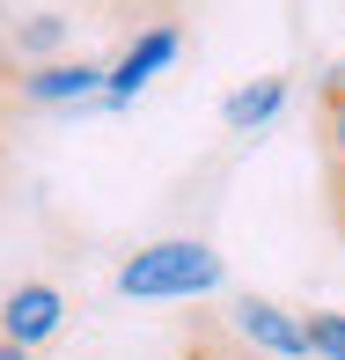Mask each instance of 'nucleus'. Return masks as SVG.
Listing matches in <instances>:
<instances>
[{"mask_svg":"<svg viewBox=\"0 0 345 360\" xmlns=\"http://www.w3.org/2000/svg\"><path fill=\"white\" fill-rule=\"evenodd\" d=\"M206 287H221V257L206 243H147L118 272V294L133 302H169V294H206Z\"/></svg>","mask_w":345,"mask_h":360,"instance_id":"1","label":"nucleus"},{"mask_svg":"<svg viewBox=\"0 0 345 360\" xmlns=\"http://www.w3.org/2000/svg\"><path fill=\"white\" fill-rule=\"evenodd\" d=\"M228 316V331L242 338V346H257L265 360H301V316H287L279 302H265V294H242V302H228L221 309Z\"/></svg>","mask_w":345,"mask_h":360,"instance_id":"2","label":"nucleus"},{"mask_svg":"<svg viewBox=\"0 0 345 360\" xmlns=\"http://www.w3.org/2000/svg\"><path fill=\"white\" fill-rule=\"evenodd\" d=\"M96 81H103V67H89V59H37V67L15 74V96L30 103H67V96H89Z\"/></svg>","mask_w":345,"mask_h":360,"instance_id":"3","label":"nucleus"},{"mask_svg":"<svg viewBox=\"0 0 345 360\" xmlns=\"http://www.w3.org/2000/svg\"><path fill=\"white\" fill-rule=\"evenodd\" d=\"M59 323V294L52 287H15L8 302H0V338H15V346H37V338H52Z\"/></svg>","mask_w":345,"mask_h":360,"instance_id":"4","label":"nucleus"},{"mask_svg":"<svg viewBox=\"0 0 345 360\" xmlns=\"http://www.w3.org/2000/svg\"><path fill=\"white\" fill-rule=\"evenodd\" d=\"M316 162H323V184H345V74L316 89Z\"/></svg>","mask_w":345,"mask_h":360,"instance_id":"5","label":"nucleus"},{"mask_svg":"<svg viewBox=\"0 0 345 360\" xmlns=\"http://www.w3.org/2000/svg\"><path fill=\"white\" fill-rule=\"evenodd\" d=\"M81 8H89L103 30H140L147 37V30H176L191 0H81Z\"/></svg>","mask_w":345,"mask_h":360,"instance_id":"6","label":"nucleus"},{"mask_svg":"<svg viewBox=\"0 0 345 360\" xmlns=\"http://www.w3.org/2000/svg\"><path fill=\"white\" fill-rule=\"evenodd\" d=\"M184 360H265V353L242 346V338L228 331L221 309H191L184 316Z\"/></svg>","mask_w":345,"mask_h":360,"instance_id":"7","label":"nucleus"},{"mask_svg":"<svg viewBox=\"0 0 345 360\" xmlns=\"http://www.w3.org/2000/svg\"><path fill=\"white\" fill-rule=\"evenodd\" d=\"M169 59H176V30H147V37H140V44H133V52H125V59H118V67H110L103 81H110V96L125 103V96H133V89H140V81L155 74V67H169Z\"/></svg>","mask_w":345,"mask_h":360,"instance_id":"8","label":"nucleus"},{"mask_svg":"<svg viewBox=\"0 0 345 360\" xmlns=\"http://www.w3.org/2000/svg\"><path fill=\"white\" fill-rule=\"evenodd\" d=\"M279 103H287V81H279V74H265L257 89H235V96H228V110H221V118L242 133V125H265Z\"/></svg>","mask_w":345,"mask_h":360,"instance_id":"9","label":"nucleus"},{"mask_svg":"<svg viewBox=\"0 0 345 360\" xmlns=\"http://www.w3.org/2000/svg\"><path fill=\"white\" fill-rule=\"evenodd\" d=\"M301 346L323 353V360H345V316L338 309H308L301 316Z\"/></svg>","mask_w":345,"mask_h":360,"instance_id":"10","label":"nucleus"},{"mask_svg":"<svg viewBox=\"0 0 345 360\" xmlns=\"http://www.w3.org/2000/svg\"><path fill=\"white\" fill-rule=\"evenodd\" d=\"M15 59L0 52V176H8V140H15V110H22V96H15Z\"/></svg>","mask_w":345,"mask_h":360,"instance_id":"11","label":"nucleus"},{"mask_svg":"<svg viewBox=\"0 0 345 360\" xmlns=\"http://www.w3.org/2000/svg\"><path fill=\"white\" fill-rule=\"evenodd\" d=\"M323 214H331V228L345 236V184H323Z\"/></svg>","mask_w":345,"mask_h":360,"instance_id":"12","label":"nucleus"},{"mask_svg":"<svg viewBox=\"0 0 345 360\" xmlns=\"http://www.w3.org/2000/svg\"><path fill=\"white\" fill-rule=\"evenodd\" d=\"M0 360H30V353H22V346H15V338H0Z\"/></svg>","mask_w":345,"mask_h":360,"instance_id":"13","label":"nucleus"},{"mask_svg":"<svg viewBox=\"0 0 345 360\" xmlns=\"http://www.w3.org/2000/svg\"><path fill=\"white\" fill-rule=\"evenodd\" d=\"M0 52H8V44H0Z\"/></svg>","mask_w":345,"mask_h":360,"instance_id":"14","label":"nucleus"}]
</instances>
